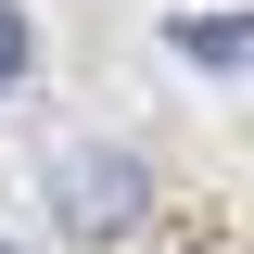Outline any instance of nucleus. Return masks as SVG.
Listing matches in <instances>:
<instances>
[{"mask_svg": "<svg viewBox=\"0 0 254 254\" xmlns=\"http://www.w3.org/2000/svg\"><path fill=\"white\" fill-rule=\"evenodd\" d=\"M51 203H64V229H76V242H115V229L153 203V178H140L115 140H76V153L51 165Z\"/></svg>", "mask_w": 254, "mask_h": 254, "instance_id": "obj_1", "label": "nucleus"}, {"mask_svg": "<svg viewBox=\"0 0 254 254\" xmlns=\"http://www.w3.org/2000/svg\"><path fill=\"white\" fill-rule=\"evenodd\" d=\"M178 51H190V64H229V76H242V64H254V26H242V13H178Z\"/></svg>", "mask_w": 254, "mask_h": 254, "instance_id": "obj_2", "label": "nucleus"}, {"mask_svg": "<svg viewBox=\"0 0 254 254\" xmlns=\"http://www.w3.org/2000/svg\"><path fill=\"white\" fill-rule=\"evenodd\" d=\"M38 76V26H26V0H0V102Z\"/></svg>", "mask_w": 254, "mask_h": 254, "instance_id": "obj_3", "label": "nucleus"}, {"mask_svg": "<svg viewBox=\"0 0 254 254\" xmlns=\"http://www.w3.org/2000/svg\"><path fill=\"white\" fill-rule=\"evenodd\" d=\"M0 254H13V242H0Z\"/></svg>", "mask_w": 254, "mask_h": 254, "instance_id": "obj_4", "label": "nucleus"}]
</instances>
